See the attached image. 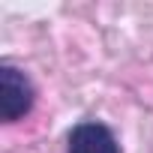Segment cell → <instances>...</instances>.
<instances>
[{
	"label": "cell",
	"instance_id": "obj_1",
	"mask_svg": "<svg viewBox=\"0 0 153 153\" xmlns=\"http://www.w3.org/2000/svg\"><path fill=\"white\" fill-rule=\"evenodd\" d=\"M33 102H36V87L27 78V72H21L12 63H3L0 66V120L15 123L27 117Z\"/></svg>",
	"mask_w": 153,
	"mask_h": 153
},
{
	"label": "cell",
	"instance_id": "obj_2",
	"mask_svg": "<svg viewBox=\"0 0 153 153\" xmlns=\"http://www.w3.org/2000/svg\"><path fill=\"white\" fill-rule=\"evenodd\" d=\"M66 153H120V144L105 123L81 120L66 135Z\"/></svg>",
	"mask_w": 153,
	"mask_h": 153
}]
</instances>
